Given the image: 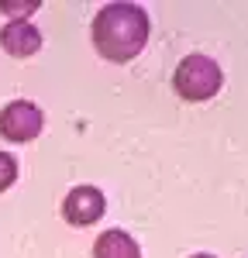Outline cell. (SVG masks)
<instances>
[{"label": "cell", "instance_id": "cell-5", "mask_svg": "<svg viewBox=\"0 0 248 258\" xmlns=\"http://www.w3.org/2000/svg\"><path fill=\"white\" fill-rule=\"evenodd\" d=\"M0 45H4L7 55L28 59V55H35L41 48V31L35 24H28L24 18H14V21H7V24L0 28Z\"/></svg>", "mask_w": 248, "mask_h": 258}, {"label": "cell", "instance_id": "cell-9", "mask_svg": "<svg viewBox=\"0 0 248 258\" xmlns=\"http://www.w3.org/2000/svg\"><path fill=\"white\" fill-rule=\"evenodd\" d=\"M193 258H214V255H207V251H200V255H193Z\"/></svg>", "mask_w": 248, "mask_h": 258}, {"label": "cell", "instance_id": "cell-8", "mask_svg": "<svg viewBox=\"0 0 248 258\" xmlns=\"http://www.w3.org/2000/svg\"><path fill=\"white\" fill-rule=\"evenodd\" d=\"M35 7H38L35 0H31V4H7V0L0 4V11H18V14H28V11H35Z\"/></svg>", "mask_w": 248, "mask_h": 258}, {"label": "cell", "instance_id": "cell-3", "mask_svg": "<svg viewBox=\"0 0 248 258\" xmlns=\"http://www.w3.org/2000/svg\"><path fill=\"white\" fill-rule=\"evenodd\" d=\"M41 127H45V117L31 100H11L0 110V135L7 141H14V145L35 141L41 135Z\"/></svg>", "mask_w": 248, "mask_h": 258}, {"label": "cell", "instance_id": "cell-2", "mask_svg": "<svg viewBox=\"0 0 248 258\" xmlns=\"http://www.w3.org/2000/svg\"><path fill=\"white\" fill-rule=\"evenodd\" d=\"M221 83H224L221 66L210 59V55H200V52L186 55V59L176 66V73H172V90L183 100H190V103L210 100L221 90Z\"/></svg>", "mask_w": 248, "mask_h": 258}, {"label": "cell", "instance_id": "cell-4", "mask_svg": "<svg viewBox=\"0 0 248 258\" xmlns=\"http://www.w3.org/2000/svg\"><path fill=\"white\" fill-rule=\"evenodd\" d=\"M103 210H107V200L97 186H76L69 197L62 200V217L66 224H73V227H90V224H97L103 217Z\"/></svg>", "mask_w": 248, "mask_h": 258}, {"label": "cell", "instance_id": "cell-6", "mask_svg": "<svg viewBox=\"0 0 248 258\" xmlns=\"http://www.w3.org/2000/svg\"><path fill=\"white\" fill-rule=\"evenodd\" d=\"M93 258H142V248H138V241L131 238L128 231L110 227V231H103L100 238H97Z\"/></svg>", "mask_w": 248, "mask_h": 258}, {"label": "cell", "instance_id": "cell-1", "mask_svg": "<svg viewBox=\"0 0 248 258\" xmlns=\"http://www.w3.org/2000/svg\"><path fill=\"white\" fill-rule=\"evenodd\" d=\"M152 21L138 4H103L93 18V45L107 62H131L142 55Z\"/></svg>", "mask_w": 248, "mask_h": 258}, {"label": "cell", "instance_id": "cell-7", "mask_svg": "<svg viewBox=\"0 0 248 258\" xmlns=\"http://www.w3.org/2000/svg\"><path fill=\"white\" fill-rule=\"evenodd\" d=\"M14 179H18V159H14L11 152H0V193L11 189Z\"/></svg>", "mask_w": 248, "mask_h": 258}]
</instances>
